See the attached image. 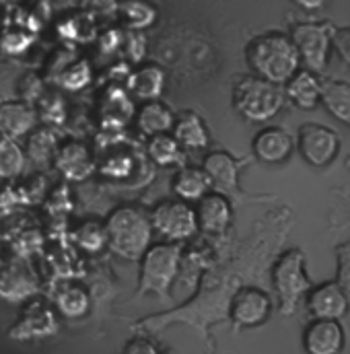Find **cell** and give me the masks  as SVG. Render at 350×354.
Wrapping results in <instances>:
<instances>
[{
    "instance_id": "1",
    "label": "cell",
    "mask_w": 350,
    "mask_h": 354,
    "mask_svg": "<svg viewBox=\"0 0 350 354\" xmlns=\"http://www.w3.org/2000/svg\"><path fill=\"white\" fill-rule=\"evenodd\" d=\"M246 60L256 77L274 85H284L301 66L295 44L280 31L256 35L246 48Z\"/></svg>"
},
{
    "instance_id": "2",
    "label": "cell",
    "mask_w": 350,
    "mask_h": 354,
    "mask_svg": "<svg viewBox=\"0 0 350 354\" xmlns=\"http://www.w3.org/2000/svg\"><path fill=\"white\" fill-rule=\"evenodd\" d=\"M103 227L107 233V245L124 260H140L142 254L151 248V216L136 206L116 208Z\"/></svg>"
},
{
    "instance_id": "3",
    "label": "cell",
    "mask_w": 350,
    "mask_h": 354,
    "mask_svg": "<svg viewBox=\"0 0 350 354\" xmlns=\"http://www.w3.org/2000/svg\"><path fill=\"white\" fill-rule=\"evenodd\" d=\"M284 105V88L256 75L241 77L233 85V107L250 122H266Z\"/></svg>"
},
{
    "instance_id": "4",
    "label": "cell",
    "mask_w": 350,
    "mask_h": 354,
    "mask_svg": "<svg viewBox=\"0 0 350 354\" xmlns=\"http://www.w3.org/2000/svg\"><path fill=\"white\" fill-rule=\"evenodd\" d=\"M272 284L278 295L280 311L291 315L297 311L301 299L311 290V282L305 270V256L299 250H291L278 258L272 270Z\"/></svg>"
},
{
    "instance_id": "5",
    "label": "cell",
    "mask_w": 350,
    "mask_h": 354,
    "mask_svg": "<svg viewBox=\"0 0 350 354\" xmlns=\"http://www.w3.org/2000/svg\"><path fill=\"white\" fill-rule=\"evenodd\" d=\"M181 262V245L179 243H159L151 245L140 258V286L138 292H155L159 297H167L174 284Z\"/></svg>"
},
{
    "instance_id": "6",
    "label": "cell",
    "mask_w": 350,
    "mask_h": 354,
    "mask_svg": "<svg viewBox=\"0 0 350 354\" xmlns=\"http://www.w3.org/2000/svg\"><path fill=\"white\" fill-rule=\"evenodd\" d=\"M334 27L330 23H297L291 29V41L297 48L301 64L307 71L320 75L328 66Z\"/></svg>"
},
{
    "instance_id": "7",
    "label": "cell",
    "mask_w": 350,
    "mask_h": 354,
    "mask_svg": "<svg viewBox=\"0 0 350 354\" xmlns=\"http://www.w3.org/2000/svg\"><path fill=\"white\" fill-rule=\"evenodd\" d=\"M149 216H151L153 231L167 237L172 243L185 241V239L194 237L198 231L196 210L179 200L159 202Z\"/></svg>"
},
{
    "instance_id": "8",
    "label": "cell",
    "mask_w": 350,
    "mask_h": 354,
    "mask_svg": "<svg viewBox=\"0 0 350 354\" xmlns=\"http://www.w3.org/2000/svg\"><path fill=\"white\" fill-rule=\"evenodd\" d=\"M56 332H58V317H56L54 307L42 299H33L27 303L21 317L8 330V338L27 342V340H39V338L54 336Z\"/></svg>"
},
{
    "instance_id": "9",
    "label": "cell",
    "mask_w": 350,
    "mask_h": 354,
    "mask_svg": "<svg viewBox=\"0 0 350 354\" xmlns=\"http://www.w3.org/2000/svg\"><path fill=\"white\" fill-rule=\"evenodd\" d=\"M297 147L303 159L313 167L330 165L340 151V138L334 130L320 124H305L299 130Z\"/></svg>"
},
{
    "instance_id": "10",
    "label": "cell",
    "mask_w": 350,
    "mask_h": 354,
    "mask_svg": "<svg viewBox=\"0 0 350 354\" xmlns=\"http://www.w3.org/2000/svg\"><path fill=\"white\" fill-rule=\"evenodd\" d=\"M272 301L262 288L243 286L231 299V319L237 328H256L270 317Z\"/></svg>"
},
{
    "instance_id": "11",
    "label": "cell",
    "mask_w": 350,
    "mask_h": 354,
    "mask_svg": "<svg viewBox=\"0 0 350 354\" xmlns=\"http://www.w3.org/2000/svg\"><path fill=\"white\" fill-rule=\"evenodd\" d=\"M307 354H340L344 348V330L336 319H313L303 332Z\"/></svg>"
},
{
    "instance_id": "12",
    "label": "cell",
    "mask_w": 350,
    "mask_h": 354,
    "mask_svg": "<svg viewBox=\"0 0 350 354\" xmlns=\"http://www.w3.org/2000/svg\"><path fill=\"white\" fill-rule=\"evenodd\" d=\"M307 309L313 319H342L349 311V297L336 282H326L307 292Z\"/></svg>"
},
{
    "instance_id": "13",
    "label": "cell",
    "mask_w": 350,
    "mask_h": 354,
    "mask_svg": "<svg viewBox=\"0 0 350 354\" xmlns=\"http://www.w3.org/2000/svg\"><path fill=\"white\" fill-rule=\"evenodd\" d=\"M196 221H198V229H202L206 233H212V235L225 233L229 223H231V204H229V200L221 192L204 194L198 200Z\"/></svg>"
},
{
    "instance_id": "14",
    "label": "cell",
    "mask_w": 350,
    "mask_h": 354,
    "mask_svg": "<svg viewBox=\"0 0 350 354\" xmlns=\"http://www.w3.org/2000/svg\"><path fill=\"white\" fill-rule=\"evenodd\" d=\"M37 280L25 264L12 262L0 268V297L8 303H19L35 295Z\"/></svg>"
},
{
    "instance_id": "15",
    "label": "cell",
    "mask_w": 350,
    "mask_h": 354,
    "mask_svg": "<svg viewBox=\"0 0 350 354\" xmlns=\"http://www.w3.org/2000/svg\"><path fill=\"white\" fill-rule=\"evenodd\" d=\"M295 149L293 136L282 128H264L254 138V155L262 163H284Z\"/></svg>"
},
{
    "instance_id": "16",
    "label": "cell",
    "mask_w": 350,
    "mask_h": 354,
    "mask_svg": "<svg viewBox=\"0 0 350 354\" xmlns=\"http://www.w3.org/2000/svg\"><path fill=\"white\" fill-rule=\"evenodd\" d=\"M37 113L25 101H6L0 105V136L21 138L35 128Z\"/></svg>"
},
{
    "instance_id": "17",
    "label": "cell",
    "mask_w": 350,
    "mask_h": 354,
    "mask_svg": "<svg viewBox=\"0 0 350 354\" xmlns=\"http://www.w3.org/2000/svg\"><path fill=\"white\" fill-rule=\"evenodd\" d=\"M56 167L66 179L81 181L87 179L95 171V159L85 145L81 142H68L56 153Z\"/></svg>"
},
{
    "instance_id": "18",
    "label": "cell",
    "mask_w": 350,
    "mask_h": 354,
    "mask_svg": "<svg viewBox=\"0 0 350 354\" xmlns=\"http://www.w3.org/2000/svg\"><path fill=\"white\" fill-rule=\"evenodd\" d=\"M284 97H288L301 109H313L322 97V81L317 79L315 73L307 68L297 71L284 83Z\"/></svg>"
},
{
    "instance_id": "19",
    "label": "cell",
    "mask_w": 350,
    "mask_h": 354,
    "mask_svg": "<svg viewBox=\"0 0 350 354\" xmlns=\"http://www.w3.org/2000/svg\"><path fill=\"white\" fill-rule=\"evenodd\" d=\"M202 171L206 174L210 185H214L221 194L223 192H233L237 187V177L239 169L235 159L227 151H214L204 159Z\"/></svg>"
},
{
    "instance_id": "20",
    "label": "cell",
    "mask_w": 350,
    "mask_h": 354,
    "mask_svg": "<svg viewBox=\"0 0 350 354\" xmlns=\"http://www.w3.org/2000/svg\"><path fill=\"white\" fill-rule=\"evenodd\" d=\"M128 93L142 101H157L165 88V71L157 64L138 66L128 77Z\"/></svg>"
},
{
    "instance_id": "21",
    "label": "cell",
    "mask_w": 350,
    "mask_h": 354,
    "mask_svg": "<svg viewBox=\"0 0 350 354\" xmlns=\"http://www.w3.org/2000/svg\"><path fill=\"white\" fill-rule=\"evenodd\" d=\"M134 122H136V128H138L142 134L155 136V134L172 132L175 115L174 111H172L165 103H161V101L157 99V101H145V105L136 111Z\"/></svg>"
},
{
    "instance_id": "22",
    "label": "cell",
    "mask_w": 350,
    "mask_h": 354,
    "mask_svg": "<svg viewBox=\"0 0 350 354\" xmlns=\"http://www.w3.org/2000/svg\"><path fill=\"white\" fill-rule=\"evenodd\" d=\"M172 136L185 149H204L210 142L204 120L196 111H183L177 115L172 128Z\"/></svg>"
},
{
    "instance_id": "23",
    "label": "cell",
    "mask_w": 350,
    "mask_h": 354,
    "mask_svg": "<svg viewBox=\"0 0 350 354\" xmlns=\"http://www.w3.org/2000/svg\"><path fill=\"white\" fill-rule=\"evenodd\" d=\"M116 15L132 31H142L157 21V8L149 0H120Z\"/></svg>"
},
{
    "instance_id": "24",
    "label": "cell",
    "mask_w": 350,
    "mask_h": 354,
    "mask_svg": "<svg viewBox=\"0 0 350 354\" xmlns=\"http://www.w3.org/2000/svg\"><path fill=\"white\" fill-rule=\"evenodd\" d=\"M326 109L340 122L350 126V85L344 81H322V97Z\"/></svg>"
},
{
    "instance_id": "25",
    "label": "cell",
    "mask_w": 350,
    "mask_h": 354,
    "mask_svg": "<svg viewBox=\"0 0 350 354\" xmlns=\"http://www.w3.org/2000/svg\"><path fill=\"white\" fill-rule=\"evenodd\" d=\"M210 181L206 174L198 167H183L177 171L174 177L172 189L175 196H179L181 200H200L204 194H208Z\"/></svg>"
},
{
    "instance_id": "26",
    "label": "cell",
    "mask_w": 350,
    "mask_h": 354,
    "mask_svg": "<svg viewBox=\"0 0 350 354\" xmlns=\"http://www.w3.org/2000/svg\"><path fill=\"white\" fill-rule=\"evenodd\" d=\"M132 115H134V107H132L130 97L124 91H120V88H109L105 93L103 103H101L103 124L116 128V126L126 124Z\"/></svg>"
},
{
    "instance_id": "27",
    "label": "cell",
    "mask_w": 350,
    "mask_h": 354,
    "mask_svg": "<svg viewBox=\"0 0 350 354\" xmlns=\"http://www.w3.org/2000/svg\"><path fill=\"white\" fill-rule=\"evenodd\" d=\"M54 305H56V309L64 317L77 319V317H83L87 313L91 299H89V292L83 286H79V284H66V286H62L56 292Z\"/></svg>"
},
{
    "instance_id": "28",
    "label": "cell",
    "mask_w": 350,
    "mask_h": 354,
    "mask_svg": "<svg viewBox=\"0 0 350 354\" xmlns=\"http://www.w3.org/2000/svg\"><path fill=\"white\" fill-rule=\"evenodd\" d=\"M149 157L157 163V165H174L181 159V147L175 140L169 132L165 134H155L149 136Z\"/></svg>"
},
{
    "instance_id": "29",
    "label": "cell",
    "mask_w": 350,
    "mask_h": 354,
    "mask_svg": "<svg viewBox=\"0 0 350 354\" xmlns=\"http://www.w3.org/2000/svg\"><path fill=\"white\" fill-rule=\"evenodd\" d=\"M25 167L23 149L6 136H0V179L17 177Z\"/></svg>"
},
{
    "instance_id": "30",
    "label": "cell",
    "mask_w": 350,
    "mask_h": 354,
    "mask_svg": "<svg viewBox=\"0 0 350 354\" xmlns=\"http://www.w3.org/2000/svg\"><path fill=\"white\" fill-rule=\"evenodd\" d=\"M77 243L87 250V252H99L107 245V233H105V227L99 225V223H83L79 229H77V235H75Z\"/></svg>"
},
{
    "instance_id": "31",
    "label": "cell",
    "mask_w": 350,
    "mask_h": 354,
    "mask_svg": "<svg viewBox=\"0 0 350 354\" xmlns=\"http://www.w3.org/2000/svg\"><path fill=\"white\" fill-rule=\"evenodd\" d=\"M91 77H93V73H91L89 62L77 60L75 64L66 66V71L60 75V83H62V87L68 88V91H81L91 83Z\"/></svg>"
},
{
    "instance_id": "32",
    "label": "cell",
    "mask_w": 350,
    "mask_h": 354,
    "mask_svg": "<svg viewBox=\"0 0 350 354\" xmlns=\"http://www.w3.org/2000/svg\"><path fill=\"white\" fill-rule=\"evenodd\" d=\"M54 145H56V136L52 134V130L48 128L35 130L29 138V155L37 161H46L54 153Z\"/></svg>"
},
{
    "instance_id": "33",
    "label": "cell",
    "mask_w": 350,
    "mask_h": 354,
    "mask_svg": "<svg viewBox=\"0 0 350 354\" xmlns=\"http://www.w3.org/2000/svg\"><path fill=\"white\" fill-rule=\"evenodd\" d=\"M120 0H81V8L87 17H111L118 12Z\"/></svg>"
},
{
    "instance_id": "34",
    "label": "cell",
    "mask_w": 350,
    "mask_h": 354,
    "mask_svg": "<svg viewBox=\"0 0 350 354\" xmlns=\"http://www.w3.org/2000/svg\"><path fill=\"white\" fill-rule=\"evenodd\" d=\"M31 44V37L25 35L23 31H8L0 37V48L6 54H21L23 50H27Z\"/></svg>"
},
{
    "instance_id": "35",
    "label": "cell",
    "mask_w": 350,
    "mask_h": 354,
    "mask_svg": "<svg viewBox=\"0 0 350 354\" xmlns=\"http://www.w3.org/2000/svg\"><path fill=\"white\" fill-rule=\"evenodd\" d=\"M39 111H42L44 118H48L52 122H62L64 120V101H62V97H58V95L42 97Z\"/></svg>"
},
{
    "instance_id": "36",
    "label": "cell",
    "mask_w": 350,
    "mask_h": 354,
    "mask_svg": "<svg viewBox=\"0 0 350 354\" xmlns=\"http://www.w3.org/2000/svg\"><path fill=\"white\" fill-rule=\"evenodd\" d=\"M344 295H350V243L338 248V282H336Z\"/></svg>"
},
{
    "instance_id": "37",
    "label": "cell",
    "mask_w": 350,
    "mask_h": 354,
    "mask_svg": "<svg viewBox=\"0 0 350 354\" xmlns=\"http://www.w3.org/2000/svg\"><path fill=\"white\" fill-rule=\"evenodd\" d=\"M101 171L109 177L128 176L130 174V159L128 157H122V155L120 157H109V159H105Z\"/></svg>"
},
{
    "instance_id": "38",
    "label": "cell",
    "mask_w": 350,
    "mask_h": 354,
    "mask_svg": "<svg viewBox=\"0 0 350 354\" xmlns=\"http://www.w3.org/2000/svg\"><path fill=\"white\" fill-rule=\"evenodd\" d=\"M332 46L336 48V52L344 58V62L350 66V27L334 29V33H332Z\"/></svg>"
},
{
    "instance_id": "39",
    "label": "cell",
    "mask_w": 350,
    "mask_h": 354,
    "mask_svg": "<svg viewBox=\"0 0 350 354\" xmlns=\"http://www.w3.org/2000/svg\"><path fill=\"white\" fill-rule=\"evenodd\" d=\"M124 354H159L155 344L145 340V338H136V340H130L128 346L124 348Z\"/></svg>"
},
{
    "instance_id": "40",
    "label": "cell",
    "mask_w": 350,
    "mask_h": 354,
    "mask_svg": "<svg viewBox=\"0 0 350 354\" xmlns=\"http://www.w3.org/2000/svg\"><path fill=\"white\" fill-rule=\"evenodd\" d=\"M297 6H301L303 10H320L326 6L328 0H293Z\"/></svg>"
}]
</instances>
